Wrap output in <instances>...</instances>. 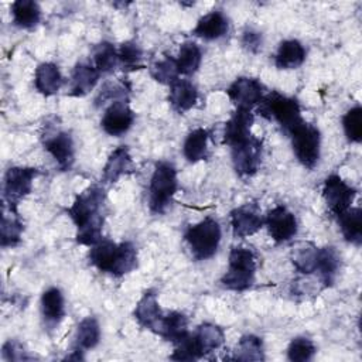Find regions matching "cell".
I'll return each mask as SVG.
<instances>
[{"label":"cell","mask_w":362,"mask_h":362,"mask_svg":"<svg viewBox=\"0 0 362 362\" xmlns=\"http://www.w3.org/2000/svg\"><path fill=\"white\" fill-rule=\"evenodd\" d=\"M68 216L76 226V243L93 246L103 235L106 218V191L99 184H92L79 192L71 206L66 209Z\"/></svg>","instance_id":"obj_1"},{"label":"cell","mask_w":362,"mask_h":362,"mask_svg":"<svg viewBox=\"0 0 362 362\" xmlns=\"http://www.w3.org/2000/svg\"><path fill=\"white\" fill-rule=\"evenodd\" d=\"M88 260L100 273L119 279L137 267L139 253L137 247L129 240L116 243L107 238H102L89 247Z\"/></svg>","instance_id":"obj_2"},{"label":"cell","mask_w":362,"mask_h":362,"mask_svg":"<svg viewBox=\"0 0 362 362\" xmlns=\"http://www.w3.org/2000/svg\"><path fill=\"white\" fill-rule=\"evenodd\" d=\"M257 255L247 246H233L228 257V269L221 277V286L230 291H246L256 280Z\"/></svg>","instance_id":"obj_3"},{"label":"cell","mask_w":362,"mask_h":362,"mask_svg":"<svg viewBox=\"0 0 362 362\" xmlns=\"http://www.w3.org/2000/svg\"><path fill=\"white\" fill-rule=\"evenodd\" d=\"M178 189L177 168L170 161H158L154 165L148 184V209L154 215L164 214L173 204Z\"/></svg>","instance_id":"obj_4"},{"label":"cell","mask_w":362,"mask_h":362,"mask_svg":"<svg viewBox=\"0 0 362 362\" xmlns=\"http://www.w3.org/2000/svg\"><path fill=\"white\" fill-rule=\"evenodd\" d=\"M257 113L267 120H274L286 134L304 120L297 99L277 90H270L263 96L257 105Z\"/></svg>","instance_id":"obj_5"},{"label":"cell","mask_w":362,"mask_h":362,"mask_svg":"<svg viewBox=\"0 0 362 362\" xmlns=\"http://www.w3.org/2000/svg\"><path fill=\"white\" fill-rule=\"evenodd\" d=\"M222 239V229L216 219L206 216L202 221L189 225L184 232L189 252L195 260H208L219 249Z\"/></svg>","instance_id":"obj_6"},{"label":"cell","mask_w":362,"mask_h":362,"mask_svg":"<svg viewBox=\"0 0 362 362\" xmlns=\"http://www.w3.org/2000/svg\"><path fill=\"white\" fill-rule=\"evenodd\" d=\"M297 161L307 170H314L321 156V133L317 126L303 120L288 134Z\"/></svg>","instance_id":"obj_7"},{"label":"cell","mask_w":362,"mask_h":362,"mask_svg":"<svg viewBox=\"0 0 362 362\" xmlns=\"http://www.w3.org/2000/svg\"><path fill=\"white\" fill-rule=\"evenodd\" d=\"M40 175V170L27 165L10 167L3 180V204L10 208H17L31 191L34 180Z\"/></svg>","instance_id":"obj_8"},{"label":"cell","mask_w":362,"mask_h":362,"mask_svg":"<svg viewBox=\"0 0 362 362\" xmlns=\"http://www.w3.org/2000/svg\"><path fill=\"white\" fill-rule=\"evenodd\" d=\"M230 157L233 170L240 178L253 177L262 164L263 140L255 134L249 136L242 143L230 147Z\"/></svg>","instance_id":"obj_9"},{"label":"cell","mask_w":362,"mask_h":362,"mask_svg":"<svg viewBox=\"0 0 362 362\" xmlns=\"http://www.w3.org/2000/svg\"><path fill=\"white\" fill-rule=\"evenodd\" d=\"M41 141L44 150L55 160L61 171L72 168L75 163V143L69 132L52 126L42 133Z\"/></svg>","instance_id":"obj_10"},{"label":"cell","mask_w":362,"mask_h":362,"mask_svg":"<svg viewBox=\"0 0 362 362\" xmlns=\"http://www.w3.org/2000/svg\"><path fill=\"white\" fill-rule=\"evenodd\" d=\"M356 189L344 181L338 174H331L325 178L322 185V198L327 208L335 216L344 214L352 206Z\"/></svg>","instance_id":"obj_11"},{"label":"cell","mask_w":362,"mask_h":362,"mask_svg":"<svg viewBox=\"0 0 362 362\" xmlns=\"http://www.w3.org/2000/svg\"><path fill=\"white\" fill-rule=\"evenodd\" d=\"M266 88L257 78L239 76L226 89L229 100L236 109L252 110L266 95Z\"/></svg>","instance_id":"obj_12"},{"label":"cell","mask_w":362,"mask_h":362,"mask_svg":"<svg viewBox=\"0 0 362 362\" xmlns=\"http://www.w3.org/2000/svg\"><path fill=\"white\" fill-rule=\"evenodd\" d=\"M229 216L235 238H249L264 226V216L257 201H249L233 208Z\"/></svg>","instance_id":"obj_13"},{"label":"cell","mask_w":362,"mask_h":362,"mask_svg":"<svg viewBox=\"0 0 362 362\" xmlns=\"http://www.w3.org/2000/svg\"><path fill=\"white\" fill-rule=\"evenodd\" d=\"M134 119L136 115L130 107L129 99H119L110 102L105 109L100 119V127L106 134L120 137L132 129Z\"/></svg>","instance_id":"obj_14"},{"label":"cell","mask_w":362,"mask_h":362,"mask_svg":"<svg viewBox=\"0 0 362 362\" xmlns=\"http://www.w3.org/2000/svg\"><path fill=\"white\" fill-rule=\"evenodd\" d=\"M264 226L277 245L290 242L298 230L296 215L284 205H276L264 215Z\"/></svg>","instance_id":"obj_15"},{"label":"cell","mask_w":362,"mask_h":362,"mask_svg":"<svg viewBox=\"0 0 362 362\" xmlns=\"http://www.w3.org/2000/svg\"><path fill=\"white\" fill-rule=\"evenodd\" d=\"M255 123V115L252 110L236 109L230 117L225 122L222 143L229 148L242 143L249 136H252V126Z\"/></svg>","instance_id":"obj_16"},{"label":"cell","mask_w":362,"mask_h":362,"mask_svg":"<svg viewBox=\"0 0 362 362\" xmlns=\"http://www.w3.org/2000/svg\"><path fill=\"white\" fill-rule=\"evenodd\" d=\"M40 310L42 322L48 329H55L64 320L65 310V297L58 287H48L40 298Z\"/></svg>","instance_id":"obj_17"},{"label":"cell","mask_w":362,"mask_h":362,"mask_svg":"<svg viewBox=\"0 0 362 362\" xmlns=\"http://www.w3.org/2000/svg\"><path fill=\"white\" fill-rule=\"evenodd\" d=\"M100 74L90 62H78L69 78V89L66 92V96L71 98H83L89 92L95 89L100 79Z\"/></svg>","instance_id":"obj_18"},{"label":"cell","mask_w":362,"mask_h":362,"mask_svg":"<svg viewBox=\"0 0 362 362\" xmlns=\"http://www.w3.org/2000/svg\"><path fill=\"white\" fill-rule=\"evenodd\" d=\"M229 31V18L221 10H212L198 18L192 28V35L204 41H215L225 37Z\"/></svg>","instance_id":"obj_19"},{"label":"cell","mask_w":362,"mask_h":362,"mask_svg":"<svg viewBox=\"0 0 362 362\" xmlns=\"http://www.w3.org/2000/svg\"><path fill=\"white\" fill-rule=\"evenodd\" d=\"M133 158L127 146H117L109 156L102 168V181L106 184L117 182L123 175L133 171Z\"/></svg>","instance_id":"obj_20"},{"label":"cell","mask_w":362,"mask_h":362,"mask_svg":"<svg viewBox=\"0 0 362 362\" xmlns=\"http://www.w3.org/2000/svg\"><path fill=\"white\" fill-rule=\"evenodd\" d=\"M136 322L144 328L154 332L158 321L163 317V311L158 304V296L154 288H148L143 293L140 300L137 301L133 311Z\"/></svg>","instance_id":"obj_21"},{"label":"cell","mask_w":362,"mask_h":362,"mask_svg":"<svg viewBox=\"0 0 362 362\" xmlns=\"http://www.w3.org/2000/svg\"><path fill=\"white\" fill-rule=\"evenodd\" d=\"M198 96V89L192 81L187 78H178L170 85L168 103L174 112L185 113L197 105Z\"/></svg>","instance_id":"obj_22"},{"label":"cell","mask_w":362,"mask_h":362,"mask_svg":"<svg viewBox=\"0 0 362 362\" xmlns=\"http://www.w3.org/2000/svg\"><path fill=\"white\" fill-rule=\"evenodd\" d=\"M64 83V76L59 66L55 62H41L37 65L34 72V86L38 93L45 98L58 93Z\"/></svg>","instance_id":"obj_23"},{"label":"cell","mask_w":362,"mask_h":362,"mask_svg":"<svg viewBox=\"0 0 362 362\" xmlns=\"http://www.w3.org/2000/svg\"><path fill=\"white\" fill-rule=\"evenodd\" d=\"M341 270V255L334 246L318 247L315 272L324 287H331L338 279Z\"/></svg>","instance_id":"obj_24"},{"label":"cell","mask_w":362,"mask_h":362,"mask_svg":"<svg viewBox=\"0 0 362 362\" xmlns=\"http://www.w3.org/2000/svg\"><path fill=\"white\" fill-rule=\"evenodd\" d=\"M24 233V222L17 208H10L3 204L0 245L1 247H16L20 245Z\"/></svg>","instance_id":"obj_25"},{"label":"cell","mask_w":362,"mask_h":362,"mask_svg":"<svg viewBox=\"0 0 362 362\" xmlns=\"http://www.w3.org/2000/svg\"><path fill=\"white\" fill-rule=\"evenodd\" d=\"M307 57V51L304 48V45L294 38H288V40H283L277 49L276 54L273 57L274 65L277 69H296L298 66H301L305 61Z\"/></svg>","instance_id":"obj_26"},{"label":"cell","mask_w":362,"mask_h":362,"mask_svg":"<svg viewBox=\"0 0 362 362\" xmlns=\"http://www.w3.org/2000/svg\"><path fill=\"white\" fill-rule=\"evenodd\" d=\"M188 332V317L180 311H170L167 314H163L154 329V334L171 344L178 342Z\"/></svg>","instance_id":"obj_27"},{"label":"cell","mask_w":362,"mask_h":362,"mask_svg":"<svg viewBox=\"0 0 362 362\" xmlns=\"http://www.w3.org/2000/svg\"><path fill=\"white\" fill-rule=\"evenodd\" d=\"M209 137H211V132L208 129L197 127L191 130L182 143L184 158L191 164L206 160L209 156V148H208Z\"/></svg>","instance_id":"obj_28"},{"label":"cell","mask_w":362,"mask_h":362,"mask_svg":"<svg viewBox=\"0 0 362 362\" xmlns=\"http://www.w3.org/2000/svg\"><path fill=\"white\" fill-rule=\"evenodd\" d=\"M13 24L21 30H34L42 17L41 7L34 0H16L10 6Z\"/></svg>","instance_id":"obj_29"},{"label":"cell","mask_w":362,"mask_h":362,"mask_svg":"<svg viewBox=\"0 0 362 362\" xmlns=\"http://www.w3.org/2000/svg\"><path fill=\"white\" fill-rule=\"evenodd\" d=\"M225 359L232 361H242V362H260L264 361V344L263 339L255 334H245L242 335L233 351L232 356H228Z\"/></svg>","instance_id":"obj_30"},{"label":"cell","mask_w":362,"mask_h":362,"mask_svg":"<svg viewBox=\"0 0 362 362\" xmlns=\"http://www.w3.org/2000/svg\"><path fill=\"white\" fill-rule=\"evenodd\" d=\"M198 348L205 358L208 354H212L222 348L225 342V331L214 322H201L192 332Z\"/></svg>","instance_id":"obj_31"},{"label":"cell","mask_w":362,"mask_h":362,"mask_svg":"<svg viewBox=\"0 0 362 362\" xmlns=\"http://www.w3.org/2000/svg\"><path fill=\"white\" fill-rule=\"evenodd\" d=\"M318 247L308 240L297 242L290 250V260L294 269L301 274H313L315 272Z\"/></svg>","instance_id":"obj_32"},{"label":"cell","mask_w":362,"mask_h":362,"mask_svg":"<svg viewBox=\"0 0 362 362\" xmlns=\"http://www.w3.org/2000/svg\"><path fill=\"white\" fill-rule=\"evenodd\" d=\"M341 233L344 239L354 245L361 246L362 243V211L359 206L349 208L344 214L337 216Z\"/></svg>","instance_id":"obj_33"},{"label":"cell","mask_w":362,"mask_h":362,"mask_svg":"<svg viewBox=\"0 0 362 362\" xmlns=\"http://www.w3.org/2000/svg\"><path fill=\"white\" fill-rule=\"evenodd\" d=\"M175 62L178 72L182 76H191L198 72L202 62V51L199 45L194 41H184L180 45Z\"/></svg>","instance_id":"obj_34"},{"label":"cell","mask_w":362,"mask_h":362,"mask_svg":"<svg viewBox=\"0 0 362 362\" xmlns=\"http://www.w3.org/2000/svg\"><path fill=\"white\" fill-rule=\"evenodd\" d=\"M100 75L113 72L119 66L117 48L109 41H100L92 48L89 61Z\"/></svg>","instance_id":"obj_35"},{"label":"cell","mask_w":362,"mask_h":362,"mask_svg":"<svg viewBox=\"0 0 362 362\" xmlns=\"http://www.w3.org/2000/svg\"><path fill=\"white\" fill-rule=\"evenodd\" d=\"M74 348L81 351L93 349L100 342V325L95 317H85L79 321L75 331Z\"/></svg>","instance_id":"obj_36"},{"label":"cell","mask_w":362,"mask_h":362,"mask_svg":"<svg viewBox=\"0 0 362 362\" xmlns=\"http://www.w3.org/2000/svg\"><path fill=\"white\" fill-rule=\"evenodd\" d=\"M117 58H119V66L124 72H134L144 68L143 49L134 40L124 41L119 45Z\"/></svg>","instance_id":"obj_37"},{"label":"cell","mask_w":362,"mask_h":362,"mask_svg":"<svg viewBox=\"0 0 362 362\" xmlns=\"http://www.w3.org/2000/svg\"><path fill=\"white\" fill-rule=\"evenodd\" d=\"M151 78L161 85H171L180 78V72L177 68L175 58L173 55L164 54V57L156 62H153L148 68Z\"/></svg>","instance_id":"obj_38"},{"label":"cell","mask_w":362,"mask_h":362,"mask_svg":"<svg viewBox=\"0 0 362 362\" xmlns=\"http://www.w3.org/2000/svg\"><path fill=\"white\" fill-rule=\"evenodd\" d=\"M286 354L291 362H308L315 356L317 346L307 337H296L290 341Z\"/></svg>","instance_id":"obj_39"},{"label":"cell","mask_w":362,"mask_h":362,"mask_svg":"<svg viewBox=\"0 0 362 362\" xmlns=\"http://www.w3.org/2000/svg\"><path fill=\"white\" fill-rule=\"evenodd\" d=\"M342 129L349 143L362 141V107L355 105L342 116Z\"/></svg>","instance_id":"obj_40"},{"label":"cell","mask_w":362,"mask_h":362,"mask_svg":"<svg viewBox=\"0 0 362 362\" xmlns=\"http://www.w3.org/2000/svg\"><path fill=\"white\" fill-rule=\"evenodd\" d=\"M202 354L198 344L191 332H188L182 339L174 344V351L170 355L171 361H198L202 359Z\"/></svg>","instance_id":"obj_41"},{"label":"cell","mask_w":362,"mask_h":362,"mask_svg":"<svg viewBox=\"0 0 362 362\" xmlns=\"http://www.w3.org/2000/svg\"><path fill=\"white\" fill-rule=\"evenodd\" d=\"M129 90L130 88L123 82H106L100 92L98 93L95 102L98 105L105 103L106 100H119V99H129Z\"/></svg>","instance_id":"obj_42"},{"label":"cell","mask_w":362,"mask_h":362,"mask_svg":"<svg viewBox=\"0 0 362 362\" xmlns=\"http://www.w3.org/2000/svg\"><path fill=\"white\" fill-rule=\"evenodd\" d=\"M240 44H242V48L246 49L247 52L257 54L262 49V45H263V35H262L260 31H257L252 27H246L242 31Z\"/></svg>","instance_id":"obj_43"},{"label":"cell","mask_w":362,"mask_h":362,"mask_svg":"<svg viewBox=\"0 0 362 362\" xmlns=\"http://www.w3.org/2000/svg\"><path fill=\"white\" fill-rule=\"evenodd\" d=\"M1 358L4 361H25V359H31V356L27 355V351L24 349V346L16 341V339H8L1 346Z\"/></svg>","instance_id":"obj_44"}]
</instances>
